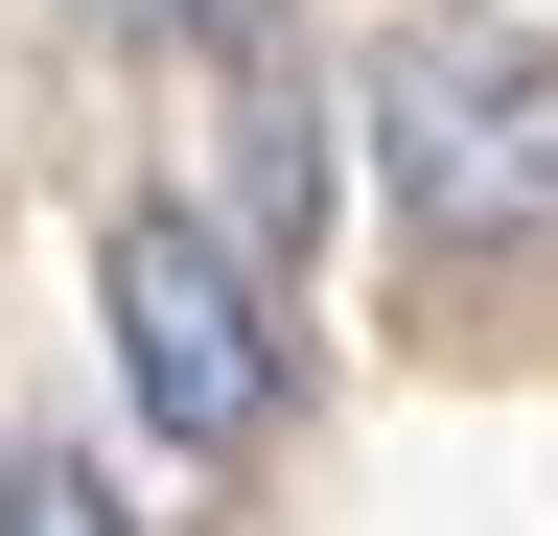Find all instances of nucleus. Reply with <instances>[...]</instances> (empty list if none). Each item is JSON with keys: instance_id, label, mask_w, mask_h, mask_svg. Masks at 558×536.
I'll list each match as a JSON object with an SVG mask.
<instances>
[{"instance_id": "nucleus-3", "label": "nucleus", "mask_w": 558, "mask_h": 536, "mask_svg": "<svg viewBox=\"0 0 558 536\" xmlns=\"http://www.w3.org/2000/svg\"><path fill=\"white\" fill-rule=\"evenodd\" d=\"M0 536H140V513H117V490H94V466H70V443H47V466H0Z\"/></svg>"}, {"instance_id": "nucleus-2", "label": "nucleus", "mask_w": 558, "mask_h": 536, "mask_svg": "<svg viewBox=\"0 0 558 536\" xmlns=\"http://www.w3.org/2000/svg\"><path fill=\"white\" fill-rule=\"evenodd\" d=\"M94 303H117V373L186 466H256L279 443V326H256V257L209 211H117L94 234Z\"/></svg>"}, {"instance_id": "nucleus-1", "label": "nucleus", "mask_w": 558, "mask_h": 536, "mask_svg": "<svg viewBox=\"0 0 558 536\" xmlns=\"http://www.w3.org/2000/svg\"><path fill=\"white\" fill-rule=\"evenodd\" d=\"M373 164L442 257H512L558 234V47L535 24H396L373 47Z\"/></svg>"}, {"instance_id": "nucleus-4", "label": "nucleus", "mask_w": 558, "mask_h": 536, "mask_svg": "<svg viewBox=\"0 0 558 536\" xmlns=\"http://www.w3.org/2000/svg\"><path fill=\"white\" fill-rule=\"evenodd\" d=\"M140 24H163V0H140Z\"/></svg>"}]
</instances>
